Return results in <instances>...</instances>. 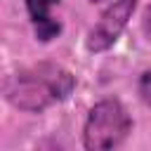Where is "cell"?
Wrapping results in <instances>:
<instances>
[{"label": "cell", "instance_id": "1", "mask_svg": "<svg viewBox=\"0 0 151 151\" xmlns=\"http://www.w3.org/2000/svg\"><path fill=\"white\" fill-rule=\"evenodd\" d=\"M78 80L76 73L57 61H38L17 68L2 83L7 104L21 113H42L54 104L66 101Z\"/></svg>", "mask_w": 151, "mask_h": 151}, {"label": "cell", "instance_id": "8", "mask_svg": "<svg viewBox=\"0 0 151 151\" xmlns=\"http://www.w3.org/2000/svg\"><path fill=\"white\" fill-rule=\"evenodd\" d=\"M90 2H92V5H97V2H104V0H90Z\"/></svg>", "mask_w": 151, "mask_h": 151}, {"label": "cell", "instance_id": "7", "mask_svg": "<svg viewBox=\"0 0 151 151\" xmlns=\"http://www.w3.org/2000/svg\"><path fill=\"white\" fill-rule=\"evenodd\" d=\"M142 28H144L146 38L151 40V2H149V5H146V9H144V17H142Z\"/></svg>", "mask_w": 151, "mask_h": 151}, {"label": "cell", "instance_id": "6", "mask_svg": "<svg viewBox=\"0 0 151 151\" xmlns=\"http://www.w3.org/2000/svg\"><path fill=\"white\" fill-rule=\"evenodd\" d=\"M33 151H66V149H64V144H61L57 137L47 134V137H40V139L35 142Z\"/></svg>", "mask_w": 151, "mask_h": 151}, {"label": "cell", "instance_id": "2", "mask_svg": "<svg viewBox=\"0 0 151 151\" xmlns=\"http://www.w3.org/2000/svg\"><path fill=\"white\" fill-rule=\"evenodd\" d=\"M132 116L118 97L97 99L83 123V149L85 151H118L132 132Z\"/></svg>", "mask_w": 151, "mask_h": 151}, {"label": "cell", "instance_id": "4", "mask_svg": "<svg viewBox=\"0 0 151 151\" xmlns=\"http://www.w3.org/2000/svg\"><path fill=\"white\" fill-rule=\"evenodd\" d=\"M59 2L61 0H24V7H26V14H28L33 35L42 45L57 40L61 35V31H64V24L54 14Z\"/></svg>", "mask_w": 151, "mask_h": 151}, {"label": "cell", "instance_id": "5", "mask_svg": "<svg viewBox=\"0 0 151 151\" xmlns=\"http://www.w3.org/2000/svg\"><path fill=\"white\" fill-rule=\"evenodd\" d=\"M137 94H139L142 104L151 109V68L139 73V78H137Z\"/></svg>", "mask_w": 151, "mask_h": 151}, {"label": "cell", "instance_id": "3", "mask_svg": "<svg viewBox=\"0 0 151 151\" xmlns=\"http://www.w3.org/2000/svg\"><path fill=\"white\" fill-rule=\"evenodd\" d=\"M139 0H111L101 14L97 17V21L90 26L87 35H85V50L90 54H101L109 52L123 35V31L127 28L134 9H137Z\"/></svg>", "mask_w": 151, "mask_h": 151}]
</instances>
